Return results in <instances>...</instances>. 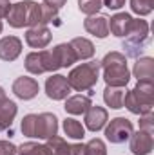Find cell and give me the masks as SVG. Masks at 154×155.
Masks as SVG:
<instances>
[{
    "label": "cell",
    "instance_id": "cell-28",
    "mask_svg": "<svg viewBox=\"0 0 154 155\" xmlns=\"http://www.w3.org/2000/svg\"><path fill=\"white\" fill-rule=\"evenodd\" d=\"M103 5V2L102 0H78V7H80V11L82 13H85V15H96L98 11H100V7Z\"/></svg>",
    "mask_w": 154,
    "mask_h": 155
},
{
    "label": "cell",
    "instance_id": "cell-4",
    "mask_svg": "<svg viewBox=\"0 0 154 155\" xmlns=\"http://www.w3.org/2000/svg\"><path fill=\"white\" fill-rule=\"evenodd\" d=\"M100 71H102V65L100 61H87V63H82L78 65L76 69H73L67 76V83L73 90L78 92H83V90H93V87L98 83V78H100Z\"/></svg>",
    "mask_w": 154,
    "mask_h": 155
},
{
    "label": "cell",
    "instance_id": "cell-10",
    "mask_svg": "<svg viewBox=\"0 0 154 155\" xmlns=\"http://www.w3.org/2000/svg\"><path fill=\"white\" fill-rule=\"evenodd\" d=\"M51 38H53V35H51V31H49L47 25H35V27L27 29V33H26V41L33 49H44V47H47L51 43Z\"/></svg>",
    "mask_w": 154,
    "mask_h": 155
},
{
    "label": "cell",
    "instance_id": "cell-1",
    "mask_svg": "<svg viewBox=\"0 0 154 155\" xmlns=\"http://www.w3.org/2000/svg\"><path fill=\"white\" fill-rule=\"evenodd\" d=\"M22 134L27 137L37 139H49L56 135L58 132V119L54 114L44 112V114H27L22 119Z\"/></svg>",
    "mask_w": 154,
    "mask_h": 155
},
{
    "label": "cell",
    "instance_id": "cell-21",
    "mask_svg": "<svg viewBox=\"0 0 154 155\" xmlns=\"http://www.w3.org/2000/svg\"><path fill=\"white\" fill-rule=\"evenodd\" d=\"M123 96H125L123 87H109L107 85L103 90V101L111 108H121L123 107Z\"/></svg>",
    "mask_w": 154,
    "mask_h": 155
},
{
    "label": "cell",
    "instance_id": "cell-31",
    "mask_svg": "<svg viewBox=\"0 0 154 155\" xmlns=\"http://www.w3.org/2000/svg\"><path fill=\"white\" fill-rule=\"evenodd\" d=\"M140 130H145V132H149V134H152V132H154V117H152V112L140 116Z\"/></svg>",
    "mask_w": 154,
    "mask_h": 155
},
{
    "label": "cell",
    "instance_id": "cell-36",
    "mask_svg": "<svg viewBox=\"0 0 154 155\" xmlns=\"http://www.w3.org/2000/svg\"><path fill=\"white\" fill-rule=\"evenodd\" d=\"M85 144H71V155H83Z\"/></svg>",
    "mask_w": 154,
    "mask_h": 155
},
{
    "label": "cell",
    "instance_id": "cell-25",
    "mask_svg": "<svg viewBox=\"0 0 154 155\" xmlns=\"http://www.w3.org/2000/svg\"><path fill=\"white\" fill-rule=\"evenodd\" d=\"M16 155H51L45 144L38 143H24L20 148H16Z\"/></svg>",
    "mask_w": 154,
    "mask_h": 155
},
{
    "label": "cell",
    "instance_id": "cell-7",
    "mask_svg": "<svg viewBox=\"0 0 154 155\" xmlns=\"http://www.w3.org/2000/svg\"><path fill=\"white\" fill-rule=\"evenodd\" d=\"M134 134L132 123L125 117H114L109 121L107 128H105V137L107 141H111L113 144H121L127 139H131V135Z\"/></svg>",
    "mask_w": 154,
    "mask_h": 155
},
{
    "label": "cell",
    "instance_id": "cell-5",
    "mask_svg": "<svg viewBox=\"0 0 154 155\" xmlns=\"http://www.w3.org/2000/svg\"><path fill=\"white\" fill-rule=\"evenodd\" d=\"M149 43V24L145 20H134L131 33L123 40V49L127 56L131 58H140L143 49Z\"/></svg>",
    "mask_w": 154,
    "mask_h": 155
},
{
    "label": "cell",
    "instance_id": "cell-8",
    "mask_svg": "<svg viewBox=\"0 0 154 155\" xmlns=\"http://www.w3.org/2000/svg\"><path fill=\"white\" fill-rule=\"evenodd\" d=\"M69 92H71V87H69L65 76L54 74V76L47 78V81H45V94H47L51 99H54V101L65 99V97L69 96Z\"/></svg>",
    "mask_w": 154,
    "mask_h": 155
},
{
    "label": "cell",
    "instance_id": "cell-9",
    "mask_svg": "<svg viewBox=\"0 0 154 155\" xmlns=\"http://www.w3.org/2000/svg\"><path fill=\"white\" fill-rule=\"evenodd\" d=\"M38 90H40L38 81L33 79V78H29V76L16 78L15 83H13V92L20 99H33L38 94Z\"/></svg>",
    "mask_w": 154,
    "mask_h": 155
},
{
    "label": "cell",
    "instance_id": "cell-19",
    "mask_svg": "<svg viewBox=\"0 0 154 155\" xmlns=\"http://www.w3.org/2000/svg\"><path fill=\"white\" fill-rule=\"evenodd\" d=\"M91 107V97L89 96H73L65 101V112L73 114V116H82L89 110Z\"/></svg>",
    "mask_w": 154,
    "mask_h": 155
},
{
    "label": "cell",
    "instance_id": "cell-38",
    "mask_svg": "<svg viewBox=\"0 0 154 155\" xmlns=\"http://www.w3.org/2000/svg\"><path fill=\"white\" fill-rule=\"evenodd\" d=\"M0 33H2V22H0Z\"/></svg>",
    "mask_w": 154,
    "mask_h": 155
},
{
    "label": "cell",
    "instance_id": "cell-15",
    "mask_svg": "<svg viewBox=\"0 0 154 155\" xmlns=\"http://www.w3.org/2000/svg\"><path fill=\"white\" fill-rule=\"evenodd\" d=\"M109 119H107V110L103 108V107H89V110L85 112V126L91 130V132H98V130H102L103 126H105V123H107Z\"/></svg>",
    "mask_w": 154,
    "mask_h": 155
},
{
    "label": "cell",
    "instance_id": "cell-13",
    "mask_svg": "<svg viewBox=\"0 0 154 155\" xmlns=\"http://www.w3.org/2000/svg\"><path fill=\"white\" fill-rule=\"evenodd\" d=\"M132 24H134V18H132L131 15H127V13H118V15H114V16L111 18V22H109V31H111L114 36H118V38H125V36L131 33Z\"/></svg>",
    "mask_w": 154,
    "mask_h": 155
},
{
    "label": "cell",
    "instance_id": "cell-30",
    "mask_svg": "<svg viewBox=\"0 0 154 155\" xmlns=\"http://www.w3.org/2000/svg\"><path fill=\"white\" fill-rule=\"evenodd\" d=\"M58 20V9H53L49 5H42V18H40V25H47L49 22H56Z\"/></svg>",
    "mask_w": 154,
    "mask_h": 155
},
{
    "label": "cell",
    "instance_id": "cell-26",
    "mask_svg": "<svg viewBox=\"0 0 154 155\" xmlns=\"http://www.w3.org/2000/svg\"><path fill=\"white\" fill-rule=\"evenodd\" d=\"M64 130H65V135L73 137V139H82L85 135V130H83L82 123H78L76 119H71V117H67L64 121Z\"/></svg>",
    "mask_w": 154,
    "mask_h": 155
},
{
    "label": "cell",
    "instance_id": "cell-6",
    "mask_svg": "<svg viewBox=\"0 0 154 155\" xmlns=\"http://www.w3.org/2000/svg\"><path fill=\"white\" fill-rule=\"evenodd\" d=\"M26 69L31 74H44V72H54L60 69L53 51H40L31 52L26 56Z\"/></svg>",
    "mask_w": 154,
    "mask_h": 155
},
{
    "label": "cell",
    "instance_id": "cell-37",
    "mask_svg": "<svg viewBox=\"0 0 154 155\" xmlns=\"http://www.w3.org/2000/svg\"><path fill=\"white\" fill-rule=\"evenodd\" d=\"M4 97H5V92H4V88L0 87V99H4Z\"/></svg>",
    "mask_w": 154,
    "mask_h": 155
},
{
    "label": "cell",
    "instance_id": "cell-34",
    "mask_svg": "<svg viewBox=\"0 0 154 155\" xmlns=\"http://www.w3.org/2000/svg\"><path fill=\"white\" fill-rule=\"evenodd\" d=\"M65 2H67V0H44V4L49 5V7H53V9H60V7H64Z\"/></svg>",
    "mask_w": 154,
    "mask_h": 155
},
{
    "label": "cell",
    "instance_id": "cell-20",
    "mask_svg": "<svg viewBox=\"0 0 154 155\" xmlns=\"http://www.w3.org/2000/svg\"><path fill=\"white\" fill-rule=\"evenodd\" d=\"M134 76L138 81H152L154 78V60L152 58H138L134 63Z\"/></svg>",
    "mask_w": 154,
    "mask_h": 155
},
{
    "label": "cell",
    "instance_id": "cell-12",
    "mask_svg": "<svg viewBox=\"0 0 154 155\" xmlns=\"http://www.w3.org/2000/svg\"><path fill=\"white\" fill-rule=\"evenodd\" d=\"M83 27L87 33H91L96 38H105L109 35V18L105 15H91L85 22Z\"/></svg>",
    "mask_w": 154,
    "mask_h": 155
},
{
    "label": "cell",
    "instance_id": "cell-14",
    "mask_svg": "<svg viewBox=\"0 0 154 155\" xmlns=\"http://www.w3.org/2000/svg\"><path fill=\"white\" fill-rule=\"evenodd\" d=\"M22 52V41L16 36H5L0 40V60L15 61Z\"/></svg>",
    "mask_w": 154,
    "mask_h": 155
},
{
    "label": "cell",
    "instance_id": "cell-33",
    "mask_svg": "<svg viewBox=\"0 0 154 155\" xmlns=\"http://www.w3.org/2000/svg\"><path fill=\"white\" fill-rule=\"evenodd\" d=\"M103 4H105V7H109V9H120L123 4H125V0H102Z\"/></svg>",
    "mask_w": 154,
    "mask_h": 155
},
{
    "label": "cell",
    "instance_id": "cell-29",
    "mask_svg": "<svg viewBox=\"0 0 154 155\" xmlns=\"http://www.w3.org/2000/svg\"><path fill=\"white\" fill-rule=\"evenodd\" d=\"M83 155H107V150H105L103 141H102V139H91V141L85 144Z\"/></svg>",
    "mask_w": 154,
    "mask_h": 155
},
{
    "label": "cell",
    "instance_id": "cell-23",
    "mask_svg": "<svg viewBox=\"0 0 154 155\" xmlns=\"http://www.w3.org/2000/svg\"><path fill=\"white\" fill-rule=\"evenodd\" d=\"M123 105H125V108L129 110V112H132V114H138V116H143V114H149V112H152V108H149V107H143L136 97H134V94H132V90H125V96H123Z\"/></svg>",
    "mask_w": 154,
    "mask_h": 155
},
{
    "label": "cell",
    "instance_id": "cell-32",
    "mask_svg": "<svg viewBox=\"0 0 154 155\" xmlns=\"http://www.w3.org/2000/svg\"><path fill=\"white\" fill-rule=\"evenodd\" d=\"M0 155H16V146L9 141H0Z\"/></svg>",
    "mask_w": 154,
    "mask_h": 155
},
{
    "label": "cell",
    "instance_id": "cell-22",
    "mask_svg": "<svg viewBox=\"0 0 154 155\" xmlns=\"http://www.w3.org/2000/svg\"><path fill=\"white\" fill-rule=\"evenodd\" d=\"M69 45L73 47L78 60H87V58H91L94 54V45L87 38H73L69 41Z\"/></svg>",
    "mask_w": 154,
    "mask_h": 155
},
{
    "label": "cell",
    "instance_id": "cell-16",
    "mask_svg": "<svg viewBox=\"0 0 154 155\" xmlns=\"http://www.w3.org/2000/svg\"><path fill=\"white\" fill-rule=\"evenodd\" d=\"M132 94H134V97H136L143 107L152 108V105H154V85H152V81H138L136 87L132 88Z\"/></svg>",
    "mask_w": 154,
    "mask_h": 155
},
{
    "label": "cell",
    "instance_id": "cell-3",
    "mask_svg": "<svg viewBox=\"0 0 154 155\" xmlns=\"http://www.w3.org/2000/svg\"><path fill=\"white\" fill-rule=\"evenodd\" d=\"M7 22L11 27H35L40 25V18H42V5H38L37 2L33 0H24V2H18V4H13L9 7V13H7Z\"/></svg>",
    "mask_w": 154,
    "mask_h": 155
},
{
    "label": "cell",
    "instance_id": "cell-11",
    "mask_svg": "<svg viewBox=\"0 0 154 155\" xmlns=\"http://www.w3.org/2000/svg\"><path fill=\"white\" fill-rule=\"evenodd\" d=\"M154 141H152V134L140 130L136 134L131 135V152L134 155H147L152 152Z\"/></svg>",
    "mask_w": 154,
    "mask_h": 155
},
{
    "label": "cell",
    "instance_id": "cell-18",
    "mask_svg": "<svg viewBox=\"0 0 154 155\" xmlns=\"http://www.w3.org/2000/svg\"><path fill=\"white\" fill-rule=\"evenodd\" d=\"M53 54H54V58H56V61H58V65L60 67H71L73 63H76V54H75V51H73V47L69 45V43H60V45H56L54 49H53Z\"/></svg>",
    "mask_w": 154,
    "mask_h": 155
},
{
    "label": "cell",
    "instance_id": "cell-39",
    "mask_svg": "<svg viewBox=\"0 0 154 155\" xmlns=\"http://www.w3.org/2000/svg\"><path fill=\"white\" fill-rule=\"evenodd\" d=\"M7 2H9V0H7Z\"/></svg>",
    "mask_w": 154,
    "mask_h": 155
},
{
    "label": "cell",
    "instance_id": "cell-24",
    "mask_svg": "<svg viewBox=\"0 0 154 155\" xmlns=\"http://www.w3.org/2000/svg\"><path fill=\"white\" fill-rule=\"evenodd\" d=\"M45 146L49 148V153L51 155H71V144H67L58 135L49 137L47 143H45Z\"/></svg>",
    "mask_w": 154,
    "mask_h": 155
},
{
    "label": "cell",
    "instance_id": "cell-2",
    "mask_svg": "<svg viewBox=\"0 0 154 155\" xmlns=\"http://www.w3.org/2000/svg\"><path fill=\"white\" fill-rule=\"evenodd\" d=\"M103 69V79L109 87H125L131 79V72L127 69V60L121 52H109L100 61Z\"/></svg>",
    "mask_w": 154,
    "mask_h": 155
},
{
    "label": "cell",
    "instance_id": "cell-35",
    "mask_svg": "<svg viewBox=\"0 0 154 155\" xmlns=\"http://www.w3.org/2000/svg\"><path fill=\"white\" fill-rule=\"evenodd\" d=\"M9 7H11V4H9L7 0H0V18H5V16H7Z\"/></svg>",
    "mask_w": 154,
    "mask_h": 155
},
{
    "label": "cell",
    "instance_id": "cell-27",
    "mask_svg": "<svg viewBox=\"0 0 154 155\" xmlns=\"http://www.w3.org/2000/svg\"><path fill=\"white\" fill-rule=\"evenodd\" d=\"M131 9H132L136 15L145 16V15L152 13L154 0H131Z\"/></svg>",
    "mask_w": 154,
    "mask_h": 155
},
{
    "label": "cell",
    "instance_id": "cell-17",
    "mask_svg": "<svg viewBox=\"0 0 154 155\" xmlns=\"http://www.w3.org/2000/svg\"><path fill=\"white\" fill-rule=\"evenodd\" d=\"M15 116H16V105L7 97L0 99V132L7 130L13 124Z\"/></svg>",
    "mask_w": 154,
    "mask_h": 155
}]
</instances>
